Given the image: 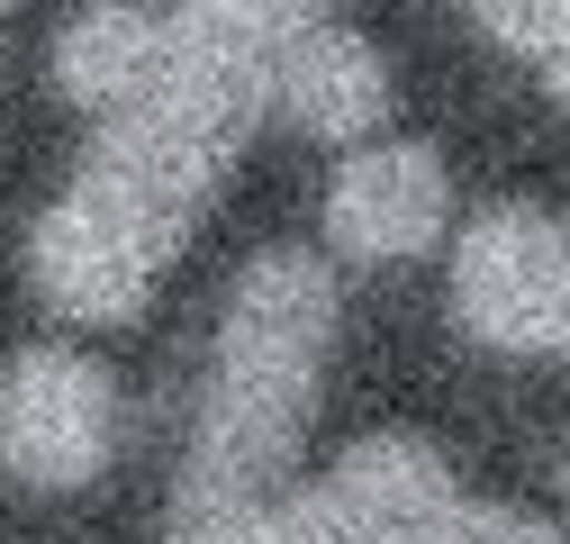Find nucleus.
<instances>
[{"mask_svg": "<svg viewBox=\"0 0 570 544\" xmlns=\"http://www.w3.org/2000/svg\"><path fill=\"white\" fill-rule=\"evenodd\" d=\"M281 109V46H263L236 19H208L173 0V55L127 109L91 118V146L55 210L28 236L37 300L82 318V327H127L146 318L155 282L190 227L208 218L218 182L254 146V127Z\"/></svg>", "mask_w": 570, "mask_h": 544, "instance_id": "f257e3e1", "label": "nucleus"}, {"mask_svg": "<svg viewBox=\"0 0 570 544\" xmlns=\"http://www.w3.org/2000/svg\"><path fill=\"white\" fill-rule=\"evenodd\" d=\"M326 354H335V272L299 245L254 254L218 318V346H208V399H199V427L173 482L181 526L291 499Z\"/></svg>", "mask_w": 570, "mask_h": 544, "instance_id": "f03ea898", "label": "nucleus"}, {"mask_svg": "<svg viewBox=\"0 0 570 544\" xmlns=\"http://www.w3.org/2000/svg\"><path fill=\"white\" fill-rule=\"evenodd\" d=\"M453 327L489 354H561L570 346V218L552 210H480L453 245Z\"/></svg>", "mask_w": 570, "mask_h": 544, "instance_id": "7ed1b4c3", "label": "nucleus"}, {"mask_svg": "<svg viewBox=\"0 0 570 544\" xmlns=\"http://www.w3.org/2000/svg\"><path fill=\"white\" fill-rule=\"evenodd\" d=\"M118 454V390L82 354H19L0 372V472L28 490H82Z\"/></svg>", "mask_w": 570, "mask_h": 544, "instance_id": "20e7f679", "label": "nucleus"}, {"mask_svg": "<svg viewBox=\"0 0 570 544\" xmlns=\"http://www.w3.org/2000/svg\"><path fill=\"white\" fill-rule=\"evenodd\" d=\"M453 227V173L435 146H363L344 155L335 191H326V245L353 263H407L435 254Z\"/></svg>", "mask_w": 570, "mask_h": 544, "instance_id": "39448f33", "label": "nucleus"}, {"mask_svg": "<svg viewBox=\"0 0 570 544\" xmlns=\"http://www.w3.org/2000/svg\"><path fill=\"white\" fill-rule=\"evenodd\" d=\"M453 499H462L453 463L435 445H416V436H363L308 490V508H317V526L335 544H407L425 517H444Z\"/></svg>", "mask_w": 570, "mask_h": 544, "instance_id": "423d86ee", "label": "nucleus"}, {"mask_svg": "<svg viewBox=\"0 0 570 544\" xmlns=\"http://www.w3.org/2000/svg\"><path fill=\"white\" fill-rule=\"evenodd\" d=\"M281 118L317 146H372V127L390 118V64L344 19H317L281 46Z\"/></svg>", "mask_w": 570, "mask_h": 544, "instance_id": "0eeeda50", "label": "nucleus"}, {"mask_svg": "<svg viewBox=\"0 0 570 544\" xmlns=\"http://www.w3.org/2000/svg\"><path fill=\"white\" fill-rule=\"evenodd\" d=\"M164 55H173V10L100 0V10H82L73 28L55 37V91L73 100L82 118H109V109H127L164 74Z\"/></svg>", "mask_w": 570, "mask_h": 544, "instance_id": "6e6552de", "label": "nucleus"}, {"mask_svg": "<svg viewBox=\"0 0 570 544\" xmlns=\"http://www.w3.org/2000/svg\"><path fill=\"white\" fill-rule=\"evenodd\" d=\"M462 10L508 55H525L534 74H543V91L570 109V0H462Z\"/></svg>", "mask_w": 570, "mask_h": 544, "instance_id": "1a4fd4ad", "label": "nucleus"}, {"mask_svg": "<svg viewBox=\"0 0 570 544\" xmlns=\"http://www.w3.org/2000/svg\"><path fill=\"white\" fill-rule=\"evenodd\" d=\"M181 544H335L308 508V490L291 499H263V508H236V517H208V526H181Z\"/></svg>", "mask_w": 570, "mask_h": 544, "instance_id": "9d476101", "label": "nucleus"}, {"mask_svg": "<svg viewBox=\"0 0 570 544\" xmlns=\"http://www.w3.org/2000/svg\"><path fill=\"white\" fill-rule=\"evenodd\" d=\"M407 544H570V535L543 526V517H517V508H489V499H453L444 517H425Z\"/></svg>", "mask_w": 570, "mask_h": 544, "instance_id": "9b49d317", "label": "nucleus"}, {"mask_svg": "<svg viewBox=\"0 0 570 544\" xmlns=\"http://www.w3.org/2000/svg\"><path fill=\"white\" fill-rule=\"evenodd\" d=\"M181 10H208V19H236V28H254L263 46H291L299 28L335 19V0H181Z\"/></svg>", "mask_w": 570, "mask_h": 544, "instance_id": "f8f14e48", "label": "nucleus"}, {"mask_svg": "<svg viewBox=\"0 0 570 544\" xmlns=\"http://www.w3.org/2000/svg\"><path fill=\"white\" fill-rule=\"evenodd\" d=\"M561 499H570V454H561Z\"/></svg>", "mask_w": 570, "mask_h": 544, "instance_id": "ddd939ff", "label": "nucleus"}, {"mask_svg": "<svg viewBox=\"0 0 570 544\" xmlns=\"http://www.w3.org/2000/svg\"><path fill=\"white\" fill-rule=\"evenodd\" d=\"M0 10H10V0H0Z\"/></svg>", "mask_w": 570, "mask_h": 544, "instance_id": "4468645a", "label": "nucleus"}, {"mask_svg": "<svg viewBox=\"0 0 570 544\" xmlns=\"http://www.w3.org/2000/svg\"><path fill=\"white\" fill-rule=\"evenodd\" d=\"M561 354H570V346H561Z\"/></svg>", "mask_w": 570, "mask_h": 544, "instance_id": "2eb2a0df", "label": "nucleus"}]
</instances>
